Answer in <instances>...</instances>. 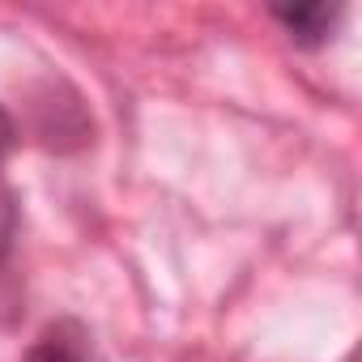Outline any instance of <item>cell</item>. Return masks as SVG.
Returning <instances> with one entry per match:
<instances>
[{"instance_id":"cell-1","label":"cell","mask_w":362,"mask_h":362,"mask_svg":"<svg viewBox=\"0 0 362 362\" xmlns=\"http://www.w3.org/2000/svg\"><path fill=\"white\" fill-rule=\"evenodd\" d=\"M273 18L290 30V39L298 47H320L332 30V22L341 18L337 5H294V9H273Z\"/></svg>"},{"instance_id":"cell-2","label":"cell","mask_w":362,"mask_h":362,"mask_svg":"<svg viewBox=\"0 0 362 362\" xmlns=\"http://www.w3.org/2000/svg\"><path fill=\"white\" fill-rule=\"evenodd\" d=\"M26 362H86V332H81V324H73V320L52 324L35 341Z\"/></svg>"},{"instance_id":"cell-3","label":"cell","mask_w":362,"mask_h":362,"mask_svg":"<svg viewBox=\"0 0 362 362\" xmlns=\"http://www.w3.org/2000/svg\"><path fill=\"white\" fill-rule=\"evenodd\" d=\"M13 235H18V201H13V192L5 184H0V260L9 256Z\"/></svg>"},{"instance_id":"cell-4","label":"cell","mask_w":362,"mask_h":362,"mask_svg":"<svg viewBox=\"0 0 362 362\" xmlns=\"http://www.w3.org/2000/svg\"><path fill=\"white\" fill-rule=\"evenodd\" d=\"M9 149H13V119H9L5 107H0V162L9 158Z\"/></svg>"}]
</instances>
